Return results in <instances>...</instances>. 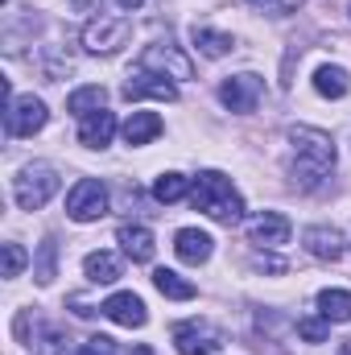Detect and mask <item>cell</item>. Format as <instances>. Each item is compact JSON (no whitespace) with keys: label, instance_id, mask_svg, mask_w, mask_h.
Instances as JSON below:
<instances>
[{"label":"cell","instance_id":"6da1fadb","mask_svg":"<svg viewBox=\"0 0 351 355\" xmlns=\"http://www.w3.org/2000/svg\"><path fill=\"white\" fill-rule=\"evenodd\" d=\"M285 141H289V174H293L298 186L314 190L331 178L335 162H339V149H335L331 132L310 128V124H293L285 132Z\"/></svg>","mask_w":351,"mask_h":355},{"label":"cell","instance_id":"7a4b0ae2","mask_svg":"<svg viewBox=\"0 0 351 355\" xmlns=\"http://www.w3.org/2000/svg\"><path fill=\"white\" fill-rule=\"evenodd\" d=\"M190 207L203 211L207 219L223 223V227H236L244 219V194L232 186V178L219 174V170H203L190 182Z\"/></svg>","mask_w":351,"mask_h":355},{"label":"cell","instance_id":"3957f363","mask_svg":"<svg viewBox=\"0 0 351 355\" xmlns=\"http://www.w3.org/2000/svg\"><path fill=\"white\" fill-rule=\"evenodd\" d=\"M58 186H62V178H58V170L50 162H29L12 178V202L21 211H42L58 194Z\"/></svg>","mask_w":351,"mask_h":355},{"label":"cell","instance_id":"277c9868","mask_svg":"<svg viewBox=\"0 0 351 355\" xmlns=\"http://www.w3.org/2000/svg\"><path fill=\"white\" fill-rule=\"evenodd\" d=\"M128 33H132V21L124 12H99L83 25V50L95 58H112L128 46Z\"/></svg>","mask_w":351,"mask_h":355},{"label":"cell","instance_id":"5b68a950","mask_svg":"<svg viewBox=\"0 0 351 355\" xmlns=\"http://www.w3.org/2000/svg\"><path fill=\"white\" fill-rule=\"evenodd\" d=\"M50 120V107L37 95H12L4 99V132L8 137H33Z\"/></svg>","mask_w":351,"mask_h":355},{"label":"cell","instance_id":"8992f818","mask_svg":"<svg viewBox=\"0 0 351 355\" xmlns=\"http://www.w3.org/2000/svg\"><path fill=\"white\" fill-rule=\"evenodd\" d=\"M178 355H223V331L207 318H186L174 327Z\"/></svg>","mask_w":351,"mask_h":355},{"label":"cell","instance_id":"52a82bcc","mask_svg":"<svg viewBox=\"0 0 351 355\" xmlns=\"http://www.w3.org/2000/svg\"><path fill=\"white\" fill-rule=\"evenodd\" d=\"M67 215L75 223H95L108 215V186L99 178H79L71 190H67Z\"/></svg>","mask_w":351,"mask_h":355},{"label":"cell","instance_id":"ba28073f","mask_svg":"<svg viewBox=\"0 0 351 355\" xmlns=\"http://www.w3.org/2000/svg\"><path fill=\"white\" fill-rule=\"evenodd\" d=\"M141 71H153V75L174 79V83H186V79L194 75L190 58L182 54V46H174V42H153V46H145V54H141Z\"/></svg>","mask_w":351,"mask_h":355},{"label":"cell","instance_id":"9c48e42d","mask_svg":"<svg viewBox=\"0 0 351 355\" xmlns=\"http://www.w3.org/2000/svg\"><path fill=\"white\" fill-rule=\"evenodd\" d=\"M261 95H264V79H261V75H252V71L232 75V79H223V83H219V103H223L228 112H236V116L257 112Z\"/></svg>","mask_w":351,"mask_h":355},{"label":"cell","instance_id":"30bf717a","mask_svg":"<svg viewBox=\"0 0 351 355\" xmlns=\"http://www.w3.org/2000/svg\"><path fill=\"white\" fill-rule=\"evenodd\" d=\"M289 236H293V223L281 211H261V215L248 219V244H257L261 252H273V248L289 244Z\"/></svg>","mask_w":351,"mask_h":355},{"label":"cell","instance_id":"8fae6325","mask_svg":"<svg viewBox=\"0 0 351 355\" xmlns=\"http://www.w3.org/2000/svg\"><path fill=\"white\" fill-rule=\"evenodd\" d=\"M99 314H103V318H112V322H116V327H124V331H141V327L149 322V310H145V302H141L132 289L112 293V297L99 306Z\"/></svg>","mask_w":351,"mask_h":355},{"label":"cell","instance_id":"7c38bea8","mask_svg":"<svg viewBox=\"0 0 351 355\" xmlns=\"http://www.w3.org/2000/svg\"><path fill=\"white\" fill-rule=\"evenodd\" d=\"M124 99H128V103H141V99H162V103H174V99H178V83H174V79H162V75H153V71H141V67H137V75H128V79H124Z\"/></svg>","mask_w":351,"mask_h":355},{"label":"cell","instance_id":"4fadbf2b","mask_svg":"<svg viewBox=\"0 0 351 355\" xmlns=\"http://www.w3.org/2000/svg\"><path fill=\"white\" fill-rule=\"evenodd\" d=\"M116 244H120V252H124L132 265H149L153 252H157V240H153V232H149L145 223H120Z\"/></svg>","mask_w":351,"mask_h":355},{"label":"cell","instance_id":"5bb4252c","mask_svg":"<svg viewBox=\"0 0 351 355\" xmlns=\"http://www.w3.org/2000/svg\"><path fill=\"white\" fill-rule=\"evenodd\" d=\"M302 248H306L314 261H343V252H348L343 232H335V227H327V223L306 227V232H302Z\"/></svg>","mask_w":351,"mask_h":355},{"label":"cell","instance_id":"9a60e30c","mask_svg":"<svg viewBox=\"0 0 351 355\" xmlns=\"http://www.w3.org/2000/svg\"><path fill=\"white\" fill-rule=\"evenodd\" d=\"M116 132H120V120L108 107H99V112H91V116L79 120V145L83 149H108Z\"/></svg>","mask_w":351,"mask_h":355},{"label":"cell","instance_id":"2e32d148","mask_svg":"<svg viewBox=\"0 0 351 355\" xmlns=\"http://www.w3.org/2000/svg\"><path fill=\"white\" fill-rule=\"evenodd\" d=\"M174 252L182 265H207L211 261V252H215V240L207 236V232H198V227H182L174 236Z\"/></svg>","mask_w":351,"mask_h":355},{"label":"cell","instance_id":"e0dca14e","mask_svg":"<svg viewBox=\"0 0 351 355\" xmlns=\"http://www.w3.org/2000/svg\"><path fill=\"white\" fill-rule=\"evenodd\" d=\"M162 132H166V124H162V116H157V112H132V116L120 124V137H124V145H132V149L153 145Z\"/></svg>","mask_w":351,"mask_h":355},{"label":"cell","instance_id":"ac0fdd59","mask_svg":"<svg viewBox=\"0 0 351 355\" xmlns=\"http://www.w3.org/2000/svg\"><path fill=\"white\" fill-rule=\"evenodd\" d=\"M190 42H194V50H198L203 58H228V54L236 50V37L223 33V29H211V25H194Z\"/></svg>","mask_w":351,"mask_h":355},{"label":"cell","instance_id":"d6986e66","mask_svg":"<svg viewBox=\"0 0 351 355\" xmlns=\"http://www.w3.org/2000/svg\"><path fill=\"white\" fill-rule=\"evenodd\" d=\"M83 272H87L91 285H112V281H120V257L116 252H87L83 257Z\"/></svg>","mask_w":351,"mask_h":355},{"label":"cell","instance_id":"ffe728a7","mask_svg":"<svg viewBox=\"0 0 351 355\" xmlns=\"http://www.w3.org/2000/svg\"><path fill=\"white\" fill-rule=\"evenodd\" d=\"M99 107H108V91L99 87V83H87V87H75L67 95V112L75 116V120H83L91 112H99Z\"/></svg>","mask_w":351,"mask_h":355},{"label":"cell","instance_id":"44dd1931","mask_svg":"<svg viewBox=\"0 0 351 355\" xmlns=\"http://www.w3.org/2000/svg\"><path fill=\"white\" fill-rule=\"evenodd\" d=\"M314 91H318L323 99H343L351 91V75L343 67H318V71H314Z\"/></svg>","mask_w":351,"mask_h":355},{"label":"cell","instance_id":"7402d4cb","mask_svg":"<svg viewBox=\"0 0 351 355\" xmlns=\"http://www.w3.org/2000/svg\"><path fill=\"white\" fill-rule=\"evenodd\" d=\"M153 285H157V293L170 297V302H190V297L198 293L194 281H186V277L174 272V268H157V272H153Z\"/></svg>","mask_w":351,"mask_h":355},{"label":"cell","instance_id":"603a6c76","mask_svg":"<svg viewBox=\"0 0 351 355\" xmlns=\"http://www.w3.org/2000/svg\"><path fill=\"white\" fill-rule=\"evenodd\" d=\"M190 182L194 178L178 174V170H166V174L153 178V198L157 202H182V198H190Z\"/></svg>","mask_w":351,"mask_h":355},{"label":"cell","instance_id":"cb8c5ba5","mask_svg":"<svg viewBox=\"0 0 351 355\" xmlns=\"http://www.w3.org/2000/svg\"><path fill=\"white\" fill-rule=\"evenodd\" d=\"M318 314L327 322H351V289H323L318 293Z\"/></svg>","mask_w":351,"mask_h":355},{"label":"cell","instance_id":"d4e9b609","mask_svg":"<svg viewBox=\"0 0 351 355\" xmlns=\"http://www.w3.org/2000/svg\"><path fill=\"white\" fill-rule=\"evenodd\" d=\"M58 244H54V236H46L42 240V257H37V265H33V277H37V285H50L54 277H58Z\"/></svg>","mask_w":351,"mask_h":355},{"label":"cell","instance_id":"484cf974","mask_svg":"<svg viewBox=\"0 0 351 355\" xmlns=\"http://www.w3.org/2000/svg\"><path fill=\"white\" fill-rule=\"evenodd\" d=\"M0 252H4V281H12V277H21V272H25L29 252H25L17 240H4V244H0Z\"/></svg>","mask_w":351,"mask_h":355},{"label":"cell","instance_id":"4316f807","mask_svg":"<svg viewBox=\"0 0 351 355\" xmlns=\"http://www.w3.org/2000/svg\"><path fill=\"white\" fill-rule=\"evenodd\" d=\"M298 335H302L306 343H327L331 322H327L323 314H306V318H298Z\"/></svg>","mask_w":351,"mask_h":355},{"label":"cell","instance_id":"83f0119b","mask_svg":"<svg viewBox=\"0 0 351 355\" xmlns=\"http://www.w3.org/2000/svg\"><path fill=\"white\" fill-rule=\"evenodd\" d=\"M79 355H116V339H108V335H91L87 343H79Z\"/></svg>","mask_w":351,"mask_h":355},{"label":"cell","instance_id":"f1b7e54d","mask_svg":"<svg viewBox=\"0 0 351 355\" xmlns=\"http://www.w3.org/2000/svg\"><path fill=\"white\" fill-rule=\"evenodd\" d=\"M248 4L261 8V12H268V17H285V12H293L298 0H248Z\"/></svg>","mask_w":351,"mask_h":355},{"label":"cell","instance_id":"f546056e","mask_svg":"<svg viewBox=\"0 0 351 355\" xmlns=\"http://www.w3.org/2000/svg\"><path fill=\"white\" fill-rule=\"evenodd\" d=\"M116 4H120V8H128V12H132V8H141V4H145V0H116Z\"/></svg>","mask_w":351,"mask_h":355},{"label":"cell","instance_id":"4dcf8cb0","mask_svg":"<svg viewBox=\"0 0 351 355\" xmlns=\"http://www.w3.org/2000/svg\"><path fill=\"white\" fill-rule=\"evenodd\" d=\"M339 355H351V339H343V343H339Z\"/></svg>","mask_w":351,"mask_h":355},{"label":"cell","instance_id":"1f68e13d","mask_svg":"<svg viewBox=\"0 0 351 355\" xmlns=\"http://www.w3.org/2000/svg\"><path fill=\"white\" fill-rule=\"evenodd\" d=\"M348 8H351V4H348Z\"/></svg>","mask_w":351,"mask_h":355}]
</instances>
